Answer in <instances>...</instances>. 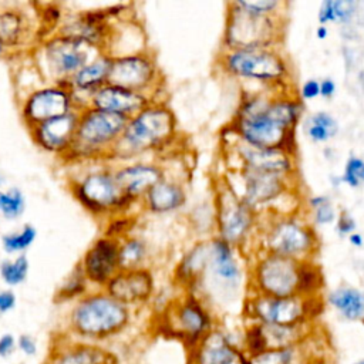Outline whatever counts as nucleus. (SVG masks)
Masks as SVG:
<instances>
[{"label": "nucleus", "mask_w": 364, "mask_h": 364, "mask_svg": "<svg viewBox=\"0 0 364 364\" xmlns=\"http://www.w3.org/2000/svg\"><path fill=\"white\" fill-rule=\"evenodd\" d=\"M134 310L104 289H91L75 300L65 317V331L73 338L102 344L122 334L132 323Z\"/></svg>", "instance_id": "nucleus-1"}, {"label": "nucleus", "mask_w": 364, "mask_h": 364, "mask_svg": "<svg viewBox=\"0 0 364 364\" xmlns=\"http://www.w3.org/2000/svg\"><path fill=\"white\" fill-rule=\"evenodd\" d=\"M176 136L178 121L175 112L164 100H155L128 118L111 159L124 162L162 151L173 144Z\"/></svg>", "instance_id": "nucleus-2"}, {"label": "nucleus", "mask_w": 364, "mask_h": 364, "mask_svg": "<svg viewBox=\"0 0 364 364\" xmlns=\"http://www.w3.org/2000/svg\"><path fill=\"white\" fill-rule=\"evenodd\" d=\"M300 105L296 101L266 102L250 98L239 109L233 129L243 142L257 148H276L283 134L297 121Z\"/></svg>", "instance_id": "nucleus-3"}, {"label": "nucleus", "mask_w": 364, "mask_h": 364, "mask_svg": "<svg viewBox=\"0 0 364 364\" xmlns=\"http://www.w3.org/2000/svg\"><path fill=\"white\" fill-rule=\"evenodd\" d=\"M127 118L91 107L78 109V124L74 144L64 161L98 164L109 162L121 139Z\"/></svg>", "instance_id": "nucleus-4"}, {"label": "nucleus", "mask_w": 364, "mask_h": 364, "mask_svg": "<svg viewBox=\"0 0 364 364\" xmlns=\"http://www.w3.org/2000/svg\"><path fill=\"white\" fill-rule=\"evenodd\" d=\"M73 198L92 216L111 219L129 215L134 205L122 192L114 172V165L98 162L95 168L70 179Z\"/></svg>", "instance_id": "nucleus-5"}, {"label": "nucleus", "mask_w": 364, "mask_h": 364, "mask_svg": "<svg viewBox=\"0 0 364 364\" xmlns=\"http://www.w3.org/2000/svg\"><path fill=\"white\" fill-rule=\"evenodd\" d=\"M98 47L70 36L54 33L34 48L36 67L46 82L67 84L85 64L101 54Z\"/></svg>", "instance_id": "nucleus-6"}, {"label": "nucleus", "mask_w": 364, "mask_h": 364, "mask_svg": "<svg viewBox=\"0 0 364 364\" xmlns=\"http://www.w3.org/2000/svg\"><path fill=\"white\" fill-rule=\"evenodd\" d=\"M161 326L164 333L178 340L188 353L218 327L206 301L191 291H183L165 307Z\"/></svg>", "instance_id": "nucleus-7"}, {"label": "nucleus", "mask_w": 364, "mask_h": 364, "mask_svg": "<svg viewBox=\"0 0 364 364\" xmlns=\"http://www.w3.org/2000/svg\"><path fill=\"white\" fill-rule=\"evenodd\" d=\"M108 82L145 94L152 100L164 87V74L155 55L148 50L112 57Z\"/></svg>", "instance_id": "nucleus-8"}, {"label": "nucleus", "mask_w": 364, "mask_h": 364, "mask_svg": "<svg viewBox=\"0 0 364 364\" xmlns=\"http://www.w3.org/2000/svg\"><path fill=\"white\" fill-rule=\"evenodd\" d=\"M77 109V101L67 84L46 82L28 91L20 100V117L27 129Z\"/></svg>", "instance_id": "nucleus-9"}, {"label": "nucleus", "mask_w": 364, "mask_h": 364, "mask_svg": "<svg viewBox=\"0 0 364 364\" xmlns=\"http://www.w3.org/2000/svg\"><path fill=\"white\" fill-rule=\"evenodd\" d=\"M222 67L232 75L250 80H273L286 71L283 60L266 47L228 50L222 57Z\"/></svg>", "instance_id": "nucleus-10"}, {"label": "nucleus", "mask_w": 364, "mask_h": 364, "mask_svg": "<svg viewBox=\"0 0 364 364\" xmlns=\"http://www.w3.org/2000/svg\"><path fill=\"white\" fill-rule=\"evenodd\" d=\"M78 263L90 286L92 289H104L121 270L119 240L101 235L92 240Z\"/></svg>", "instance_id": "nucleus-11"}, {"label": "nucleus", "mask_w": 364, "mask_h": 364, "mask_svg": "<svg viewBox=\"0 0 364 364\" xmlns=\"http://www.w3.org/2000/svg\"><path fill=\"white\" fill-rule=\"evenodd\" d=\"M272 33V24L267 16L253 14L230 3V10L225 31V44L228 50L266 47Z\"/></svg>", "instance_id": "nucleus-12"}, {"label": "nucleus", "mask_w": 364, "mask_h": 364, "mask_svg": "<svg viewBox=\"0 0 364 364\" xmlns=\"http://www.w3.org/2000/svg\"><path fill=\"white\" fill-rule=\"evenodd\" d=\"M208 243V263L198 284L202 283L203 280H208L209 290L215 296H222L236 289L237 282L240 279V269L235 259L232 245H229L220 237H213Z\"/></svg>", "instance_id": "nucleus-13"}, {"label": "nucleus", "mask_w": 364, "mask_h": 364, "mask_svg": "<svg viewBox=\"0 0 364 364\" xmlns=\"http://www.w3.org/2000/svg\"><path fill=\"white\" fill-rule=\"evenodd\" d=\"M77 124L78 109L43 121L28 128V134L38 149L65 159L74 144Z\"/></svg>", "instance_id": "nucleus-14"}, {"label": "nucleus", "mask_w": 364, "mask_h": 364, "mask_svg": "<svg viewBox=\"0 0 364 364\" xmlns=\"http://www.w3.org/2000/svg\"><path fill=\"white\" fill-rule=\"evenodd\" d=\"M247 316L259 324H297L309 321L304 297H272L259 294L246 304Z\"/></svg>", "instance_id": "nucleus-15"}, {"label": "nucleus", "mask_w": 364, "mask_h": 364, "mask_svg": "<svg viewBox=\"0 0 364 364\" xmlns=\"http://www.w3.org/2000/svg\"><path fill=\"white\" fill-rule=\"evenodd\" d=\"M104 290L118 301L135 310L148 304L154 299L155 277L148 266L138 269H121L107 283Z\"/></svg>", "instance_id": "nucleus-16"}, {"label": "nucleus", "mask_w": 364, "mask_h": 364, "mask_svg": "<svg viewBox=\"0 0 364 364\" xmlns=\"http://www.w3.org/2000/svg\"><path fill=\"white\" fill-rule=\"evenodd\" d=\"M114 172L125 196L138 205L145 193L168 175L161 162L145 159H131L114 164Z\"/></svg>", "instance_id": "nucleus-17"}, {"label": "nucleus", "mask_w": 364, "mask_h": 364, "mask_svg": "<svg viewBox=\"0 0 364 364\" xmlns=\"http://www.w3.org/2000/svg\"><path fill=\"white\" fill-rule=\"evenodd\" d=\"M297 266L294 260L280 255L262 260L256 269L260 294L272 297L297 296Z\"/></svg>", "instance_id": "nucleus-18"}, {"label": "nucleus", "mask_w": 364, "mask_h": 364, "mask_svg": "<svg viewBox=\"0 0 364 364\" xmlns=\"http://www.w3.org/2000/svg\"><path fill=\"white\" fill-rule=\"evenodd\" d=\"M44 364H118V360L102 344L81 341L63 333L54 337Z\"/></svg>", "instance_id": "nucleus-19"}, {"label": "nucleus", "mask_w": 364, "mask_h": 364, "mask_svg": "<svg viewBox=\"0 0 364 364\" xmlns=\"http://www.w3.org/2000/svg\"><path fill=\"white\" fill-rule=\"evenodd\" d=\"M215 220L220 239L229 245L240 242L252 225L250 206L236 196L232 189H222L216 195Z\"/></svg>", "instance_id": "nucleus-20"}, {"label": "nucleus", "mask_w": 364, "mask_h": 364, "mask_svg": "<svg viewBox=\"0 0 364 364\" xmlns=\"http://www.w3.org/2000/svg\"><path fill=\"white\" fill-rule=\"evenodd\" d=\"M152 101L155 100L145 94L108 82L90 97L87 107L119 115L128 119L138 114L141 109H144Z\"/></svg>", "instance_id": "nucleus-21"}, {"label": "nucleus", "mask_w": 364, "mask_h": 364, "mask_svg": "<svg viewBox=\"0 0 364 364\" xmlns=\"http://www.w3.org/2000/svg\"><path fill=\"white\" fill-rule=\"evenodd\" d=\"M111 63L112 55L108 53H101L71 77L68 87L77 101L78 109L87 107L90 97L97 90L108 84Z\"/></svg>", "instance_id": "nucleus-22"}, {"label": "nucleus", "mask_w": 364, "mask_h": 364, "mask_svg": "<svg viewBox=\"0 0 364 364\" xmlns=\"http://www.w3.org/2000/svg\"><path fill=\"white\" fill-rule=\"evenodd\" d=\"M186 202L188 192L185 185L179 179L166 175L145 193L139 205L149 213L168 215L183 209Z\"/></svg>", "instance_id": "nucleus-23"}, {"label": "nucleus", "mask_w": 364, "mask_h": 364, "mask_svg": "<svg viewBox=\"0 0 364 364\" xmlns=\"http://www.w3.org/2000/svg\"><path fill=\"white\" fill-rule=\"evenodd\" d=\"M37 31L38 28L34 26L27 10L18 6L0 7V38L6 43L10 53L31 43L30 38H34L38 44Z\"/></svg>", "instance_id": "nucleus-24"}, {"label": "nucleus", "mask_w": 364, "mask_h": 364, "mask_svg": "<svg viewBox=\"0 0 364 364\" xmlns=\"http://www.w3.org/2000/svg\"><path fill=\"white\" fill-rule=\"evenodd\" d=\"M311 243L309 232L294 222H282L274 226L269 236L270 249L274 255L293 256L304 253Z\"/></svg>", "instance_id": "nucleus-25"}, {"label": "nucleus", "mask_w": 364, "mask_h": 364, "mask_svg": "<svg viewBox=\"0 0 364 364\" xmlns=\"http://www.w3.org/2000/svg\"><path fill=\"white\" fill-rule=\"evenodd\" d=\"M239 152L249 171L279 173L290 168L287 155L276 148H257L245 142L240 145Z\"/></svg>", "instance_id": "nucleus-26"}, {"label": "nucleus", "mask_w": 364, "mask_h": 364, "mask_svg": "<svg viewBox=\"0 0 364 364\" xmlns=\"http://www.w3.org/2000/svg\"><path fill=\"white\" fill-rule=\"evenodd\" d=\"M282 189L277 173L246 171V192L243 202L247 206H253L260 202H266L279 193Z\"/></svg>", "instance_id": "nucleus-27"}, {"label": "nucleus", "mask_w": 364, "mask_h": 364, "mask_svg": "<svg viewBox=\"0 0 364 364\" xmlns=\"http://www.w3.org/2000/svg\"><path fill=\"white\" fill-rule=\"evenodd\" d=\"M267 348H283L301 344L309 334V321L297 324H262Z\"/></svg>", "instance_id": "nucleus-28"}, {"label": "nucleus", "mask_w": 364, "mask_h": 364, "mask_svg": "<svg viewBox=\"0 0 364 364\" xmlns=\"http://www.w3.org/2000/svg\"><path fill=\"white\" fill-rule=\"evenodd\" d=\"M328 303L347 320L364 318V293L354 287H338L328 294Z\"/></svg>", "instance_id": "nucleus-29"}, {"label": "nucleus", "mask_w": 364, "mask_h": 364, "mask_svg": "<svg viewBox=\"0 0 364 364\" xmlns=\"http://www.w3.org/2000/svg\"><path fill=\"white\" fill-rule=\"evenodd\" d=\"M148 256H149V247L142 237L128 235L119 240L121 269L145 267Z\"/></svg>", "instance_id": "nucleus-30"}, {"label": "nucleus", "mask_w": 364, "mask_h": 364, "mask_svg": "<svg viewBox=\"0 0 364 364\" xmlns=\"http://www.w3.org/2000/svg\"><path fill=\"white\" fill-rule=\"evenodd\" d=\"M37 239V229L31 223H24L16 230L3 233L0 237L1 249L9 256L26 255Z\"/></svg>", "instance_id": "nucleus-31"}, {"label": "nucleus", "mask_w": 364, "mask_h": 364, "mask_svg": "<svg viewBox=\"0 0 364 364\" xmlns=\"http://www.w3.org/2000/svg\"><path fill=\"white\" fill-rule=\"evenodd\" d=\"M90 290H91V286L87 282L80 263H77L58 286L54 294V300L55 303H67V301L74 303Z\"/></svg>", "instance_id": "nucleus-32"}, {"label": "nucleus", "mask_w": 364, "mask_h": 364, "mask_svg": "<svg viewBox=\"0 0 364 364\" xmlns=\"http://www.w3.org/2000/svg\"><path fill=\"white\" fill-rule=\"evenodd\" d=\"M253 364H304L313 358H309L307 353L303 351L301 344L283 347V348H267L266 351L250 357Z\"/></svg>", "instance_id": "nucleus-33"}, {"label": "nucleus", "mask_w": 364, "mask_h": 364, "mask_svg": "<svg viewBox=\"0 0 364 364\" xmlns=\"http://www.w3.org/2000/svg\"><path fill=\"white\" fill-rule=\"evenodd\" d=\"M30 272V260L27 255L10 256L0 262V279L9 287H17L23 284Z\"/></svg>", "instance_id": "nucleus-34"}, {"label": "nucleus", "mask_w": 364, "mask_h": 364, "mask_svg": "<svg viewBox=\"0 0 364 364\" xmlns=\"http://www.w3.org/2000/svg\"><path fill=\"white\" fill-rule=\"evenodd\" d=\"M27 208L24 192L18 186H10L0 191V216L6 220L20 219Z\"/></svg>", "instance_id": "nucleus-35"}, {"label": "nucleus", "mask_w": 364, "mask_h": 364, "mask_svg": "<svg viewBox=\"0 0 364 364\" xmlns=\"http://www.w3.org/2000/svg\"><path fill=\"white\" fill-rule=\"evenodd\" d=\"M321 283L323 277L320 269H317L314 264L304 262L297 266V296H314L321 287Z\"/></svg>", "instance_id": "nucleus-36"}, {"label": "nucleus", "mask_w": 364, "mask_h": 364, "mask_svg": "<svg viewBox=\"0 0 364 364\" xmlns=\"http://www.w3.org/2000/svg\"><path fill=\"white\" fill-rule=\"evenodd\" d=\"M245 353L249 357H253L256 354H260L267 350L264 334L262 330V324L259 323H252L246 333H245V346H243Z\"/></svg>", "instance_id": "nucleus-37"}, {"label": "nucleus", "mask_w": 364, "mask_h": 364, "mask_svg": "<svg viewBox=\"0 0 364 364\" xmlns=\"http://www.w3.org/2000/svg\"><path fill=\"white\" fill-rule=\"evenodd\" d=\"M135 225V216L132 215H119L107 220V226L104 229L105 236L114 237L117 240L124 239L125 236L131 235V230Z\"/></svg>", "instance_id": "nucleus-38"}, {"label": "nucleus", "mask_w": 364, "mask_h": 364, "mask_svg": "<svg viewBox=\"0 0 364 364\" xmlns=\"http://www.w3.org/2000/svg\"><path fill=\"white\" fill-rule=\"evenodd\" d=\"M239 7L245 9L246 11H250L253 14H260V16H266L267 13L273 11L277 6L279 1L277 0H253V1H235Z\"/></svg>", "instance_id": "nucleus-39"}, {"label": "nucleus", "mask_w": 364, "mask_h": 364, "mask_svg": "<svg viewBox=\"0 0 364 364\" xmlns=\"http://www.w3.org/2000/svg\"><path fill=\"white\" fill-rule=\"evenodd\" d=\"M17 351L28 358L36 357L38 353V343L31 334L23 333L17 337Z\"/></svg>", "instance_id": "nucleus-40"}, {"label": "nucleus", "mask_w": 364, "mask_h": 364, "mask_svg": "<svg viewBox=\"0 0 364 364\" xmlns=\"http://www.w3.org/2000/svg\"><path fill=\"white\" fill-rule=\"evenodd\" d=\"M364 165V161L357 158V156H351L346 165V172H344V182H347L350 186H357L360 183L358 179V172L361 169V166Z\"/></svg>", "instance_id": "nucleus-41"}, {"label": "nucleus", "mask_w": 364, "mask_h": 364, "mask_svg": "<svg viewBox=\"0 0 364 364\" xmlns=\"http://www.w3.org/2000/svg\"><path fill=\"white\" fill-rule=\"evenodd\" d=\"M17 351V337L11 333L0 334V358H10Z\"/></svg>", "instance_id": "nucleus-42"}, {"label": "nucleus", "mask_w": 364, "mask_h": 364, "mask_svg": "<svg viewBox=\"0 0 364 364\" xmlns=\"http://www.w3.org/2000/svg\"><path fill=\"white\" fill-rule=\"evenodd\" d=\"M17 304V296L11 289L0 290V316H4L14 310Z\"/></svg>", "instance_id": "nucleus-43"}, {"label": "nucleus", "mask_w": 364, "mask_h": 364, "mask_svg": "<svg viewBox=\"0 0 364 364\" xmlns=\"http://www.w3.org/2000/svg\"><path fill=\"white\" fill-rule=\"evenodd\" d=\"M276 149L282 151L286 155H290L296 151V136H294V127H290L284 131L280 142L277 144Z\"/></svg>", "instance_id": "nucleus-44"}, {"label": "nucleus", "mask_w": 364, "mask_h": 364, "mask_svg": "<svg viewBox=\"0 0 364 364\" xmlns=\"http://www.w3.org/2000/svg\"><path fill=\"white\" fill-rule=\"evenodd\" d=\"M354 1L350 0H334L336 20H347L354 11Z\"/></svg>", "instance_id": "nucleus-45"}, {"label": "nucleus", "mask_w": 364, "mask_h": 364, "mask_svg": "<svg viewBox=\"0 0 364 364\" xmlns=\"http://www.w3.org/2000/svg\"><path fill=\"white\" fill-rule=\"evenodd\" d=\"M310 122L326 128V129L330 131L333 135H334L336 131H337V122H336L334 118H333L331 115H328L327 112H317V114H314V115L310 118Z\"/></svg>", "instance_id": "nucleus-46"}, {"label": "nucleus", "mask_w": 364, "mask_h": 364, "mask_svg": "<svg viewBox=\"0 0 364 364\" xmlns=\"http://www.w3.org/2000/svg\"><path fill=\"white\" fill-rule=\"evenodd\" d=\"M316 222L320 223V225H324V223H328L334 219V210L331 208V205L328 202L320 205L318 208H316Z\"/></svg>", "instance_id": "nucleus-47"}, {"label": "nucleus", "mask_w": 364, "mask_h": 364, "mask_svg": "<svg viewBox=\"0 0 364 364\" xmlns=\"http://www.w3.org/2000/svg\"><path fill=\"white\" fill-rule=\"evenodd\" d=\"M336 20V14H334V0H326L321 3L320 11H318V21L321 23V26H324V23L327 21H334Z\"/></svg>", "instance_id": "nucleus-48"}, {"label": "nucleus", "mask_w": 364, "mask_h": 364, "mask_svg": "<svg viewBox=\"0 0 364 364\" xmlns=\"http://www.w3.org/2000/svg\"><path fill=\"white\" fill-rule=\"evenodd\" d=\"M301 95L306 100H311L320 95V82L317 80H307L301 87Z\"/></svg>", "instance_id": "nucleus-49"}, {"label": "nucleus", "mask_w": 364, "mask_h": 364, "mask_svg": "<svg viewBox=\"0 0 364 364\" xmlns=\"http://www.w3.org/2000/svg\"><path fill=\"white\" fill-rule=\"evenodd\" d=\"M307 132H309V136L313 139V141H326L333 134L330 131H327L326 128L320 127V125H316V124H309V128H307Z\"/></svg>", "instance_id": "nucleus-50"}, {"label": "nucleus", "mask_w": 364, "mask_h": 364, "mask_svg": "<svg viewBox=\"0 0 364 364\" xmlns=\"http://www.w3.org/2000/svg\"><path fill=\"white\" fill-rule=\"evenodd\" d=\"M354 228H355V223H354L353 218H350L348 215L340 216V219H338V232L350 233V232H353Z\"/></svg>", "instance_id": "nucleus-51"}, {"label": "nucleus", "mask_w": 364, "mask_h": 364, "mask_svg": "<svg viewBox=\"0 0 364 364\" xmlns=\"http://www.w3.org/2000/svg\"><path fill=\"white\" fill-rule=\"evenodd\" d=\"M336 91V84L333 80L330 78H326L320 82V95L323 97H331Z\"/></svg>", "instance_id": "nucleus-52"}, {"label": "nucleus", "mask_w": 364, "mask_h": 364, "mask_svg": "<svg viewBox=\"0 0 364 364\" xmlns=\"http://www.w3.org/2000/svg\"><path fill=\"white\" fill-rule=\"evenodd\" d=\"M326 202H328V199L326 198V196H314V198H311L310 199V205L316 209V208H318L320 205H323V203H326Z\"/></svg>", "instance_id": "nucleus-53"}, {"label": "nucleus", "mask_w": 364, "mask_h": 364, "mask_svg": "<svg viewBox=\"0 0 364 364\" xmlns=\"http://www.w3.org/2000/svg\"><path fill=\"white\" fill-rule=\"evenodd\" d=\"M363 236L360 235V233H351L350 235V243L353 245V246H363Z\"/></svg>", "instance_id": "nucleus-54"}, {"label": "nucleus", "mask_w": 364, "mask_h": 364, "mask_svg": "<svg viewBox=\"0 0 364 364\" xmlns=\"http://www.w3.org/2000/svg\"><path fill=\"white\" fill-rule=\"evenodd\" d=\"M10 53V50H9V47L6 46V43L0 38V58H3L4 55H7Z\"/></svg>", "instance_id": "nucleus-55"}, {"label": "nucleus", "mask_w": 364, "mask_h": 364, "mask_svg": "<svg viewBox=\"0 0 364 364\" xmlns=\"http://www.w3.org/2000/svg\"><path fill=\"white\" fill-rule=\"evenodd\" d=\"M316 33H317L318 38H326L327 37V27L326 26H318Z\"/></svg>", "instance_id": "nucleus-56"}, {"label": "nucleus", "mask_w": 364, "mask_h": 364, "mask_svg": "<svg viewBox=\"0 0 364 364\" xmlns=\"http://www.w3.org/2000/svg\"><path fill=\"white\" fill-rule=\"evenodd\" d=\"M6 182H7V178H6V175L0 171V191H1V189H4Z\"/></svg>", "instance_id": "nucleus-57"}, {"label": "nucleus", "mask_w": 364, "mask_h": 364, "mask_svg": "<svg viewBox=\"0 0 364 364\" xmlns=\"http://www.w3.org/2000/svg\"><path fill=\"white\" fill-rule=\"evenodd\" d=\"M358 179H360V181H364V165L361 166V169H360V172H358Z\"/></svg>", "instance_id": "nucleus-58"}, {"label": "nucleus", "mask_w": 364, "mask_h": 364, "mask_svg": "<svg viewBox=\"0 0 364 364\" xmlns=\"http://www.w3.org/2000/svg\"><path fill=\"white\" fill-rule=\"evenodd\" d=\"M304 364H321L318 360H310V361H307V363H304Z\"/></svg>", "instance_id": "nucleus-59"}, {"label": "nucleus", "mask_w": 364, "mask_h": 364, "mask_svg": "<svg viewBox=\"0 0 364 364\" xmlns=\"http://www.w3.org/2000/svg\"><path fill=\"white\" fill-rule=\"evenodd\" d=\"M353 364H364V358H363V360H358V361H355V363H353Z\"/></svg>", "instance_id": "nucleus-60"}, {"label": "nucleus", "mask_w": 364, "mask_h": 364, "mask_svg": "<svg viewBox=\"0 0 364 364\" xmlns=\"http://www.w3.org/2000/svg\"><path fill=\"white\" fill-rule=\"evenodd\" d=\"M361 321H363V324H364V318H363V320H361Z\"/></svg>", "instance_id": "nucleus-61"}, {"label": "nucleus", "mask_w": 364, "mask_h": 364, "mask_svg": "<svg viewBox=\"0 0 364 364\" xmlns=\"http://www.w3.org/2000/svg\"><path fill=\"white\" fill-rule=\"evenodd\" d=\"M243 360H245V358H243Z\"/></svg>", "instance_id": "nucleus-62"}]
</instances>
